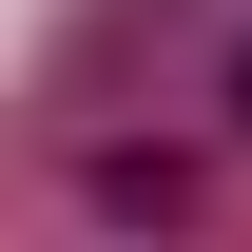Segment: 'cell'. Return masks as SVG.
Returning <instances> with one entry per match:
<instances>
[{
    "label": "cell",
    "mask_w": 252,
    "mask_h": 252,
    "mask_svg": "<svg viewBox=\"0 0 252 252\" xmlns=\"http://www.w3.org/2000/svg\"><path fill=\"white\" fill-rule=\"evenodd\" d=\"M78 194H97V214H117V233H175V214H194V156H97Z\"/></svg>",
    "instance_id": "cell-1"
},
{
    "label": "cell",
    "mask_w": 252,
    "mask_h": 252,
    "mask_svg": "<svg viewBox=\"0 0 252 252\" xmlns=\"http://www.w3.org/2000/svg\"><path fill=\"white\" fill-rule=\"evenodd\" d=\"M233 117H252V59H233Z\"/></svg>",
    "instance_id": "cell-2"
}]
</instances>
